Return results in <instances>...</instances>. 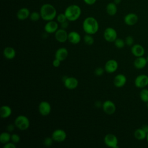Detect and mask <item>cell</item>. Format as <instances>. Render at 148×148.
<instances>
[{
  "mask_svg": "<svg viewBox=\"0 0 148 148\" xmlns=\"http://www.w3.org/2000/svg\"><path fill=\"white\" fill-rule=\"evenodd\" d=\"M41 18L45 21L53 20L57 16V10L55 7L50 3H45L40 8Z\"/></svg>",
  "mask_w": 148,
  "mask_h": 148,
  "instance_id": "1",
  "label": "cell"
},
{
  "mask_svg": "<svg viewBox=\"0 0 148 148\" xmlns=\"http://www.w3.org/2000/svg\"><path fill=\"white\" fill-rule=\"evenodd\" d=\"M83 29L87 34L94 35L99 29L98 22L93 17H87L83 22Z\"/></svg>",
  "mask_w": 148,
  "mask_h": 148,
  "instance_id": "2",
  "label": "cell"
},
{
  "mask_svg": "<svg viewBox=\"0 0 148 148\" xmlns=\"http://www.w3.org/2000/svg\"><path fill=\"white\" fill-rule=\"evenodd\" d=\"M64 13L68 21H75L80 17L82 10L77 5H71L65 9Z\"/></svg>",
  "mask_w": 148,
  "mask_h": 148,
  "instance_id": "3",
  "label": "cell"
},
{
  "mask_svg": "<svg viewBox=\"0 0 148 148\" xmlns=\"http://www.w3.org/2000/svg\"><path fill=\"white\" fill-rule=\"evenodd\" d=\"M29 120L28 118L24 115L18 116L14 120L15 126L21 131L27 130L29 127Z\"/></svg>",
  "mask_w": 148,
  "mask_h": 148,
  "instance_id": "4",
  "label": "cell"
},
{
  "mask_svg": "<svg viewBox=\"0 0 148 148\" xmlns=\"http://www.w3.org/2000/svg\"><path fill=\"white\" fill-rule=\"evenodd\" d=\"M105 144L109 147L117 148L118 146V139L117 138L112 134H108L104 137Z\"/></svg>",
  "mask_w": 148,
  "mask_h": 148,
  "instance_id": "5",
  "label": "cell"
},
{
  "mask_svg": "<svg viewBox=\"0 0 148 148\" xmlns=\"http://www.w3.org/2000/svg\"><path fill=\"white\" fill-rule=\"evenodd\" d=\"M103 37L107 42H114L117 38V34L113 28L108 27L103 32Z\"/></svg>",
  "mask_w": 148,
  "mask_h": 148,
  "instance_id": "6",
  "label": "cell"
},
{
  "mask_svg": "<svg viewBox=\"0 0 148 148\" xmlns=\"http://www.w3.org/2000/svg\"><path fill=\"white\" fill-rule=\"evenodd\" d=\"M135 86L139 88H143L148 85V76L141 74L136 77L134 80Z\"/></svg>",
  "mask_w": 148,
  "mask_h": 148,
  "instance_id": "7",
  "label": "cell"
},
{
  "mask_svg": "<svg viewBox=\"0 0 148 148\" xmlns=\"http://www.w3.org/2000/svg\"><path fill=\"white\" fill-rule=\"evenodd\" d=\"M102 109L105 113L107 114H113L116 110L115 104L110 100H106L102 103Z\"/></svg>",
  "mask_w": 148,
  "mask_h": 148,
  "instance_id": "8",
  "label": "cell"
},
{
  "mask_svg": "<svg viewBox=\"0 0 148 148\" xmlns=\"http://www.w3.org/2000/svg\"><path fill=\"white\" fill-rule=\"evenodd\" d=\"M51 138L54 141L57 142H61L65 140L66 138V134L65 131L62 129H57L53 132Z\"/></svg>",
  "mask_w": 148,
  "mask_h": 148,
  "instance_id": "9",
  "label": "cell"
},
{
  "mask_svg": "<svg viewBox=\"0 0 148 148\" xmlns=\"http://www.w3.org/2000/svg\"><path fill=\"white\" fill-rule=\"evenodd\" d=\"M38 109L40 114L42 116H46L50 114L51 110V108L50 104L48 102L42 101L40 102L39 105Z\"/></svg>",
  "mask_w": 148,
  "mask_h": 148,
  "instance_id": "10",
  "label": "cell"
},
{
  "mask_svg": "<svg viewBox=\"0 0 148 148\" xmlns=\"http://www.w3.org/2000/svg\"><path fill=\"white\" fill-rule=\"evenodd\" d=\"M64 86L69 90L75 89L79 84L77 79L74 77H66L64 80Z\"/></svg>",
  "mask_w": 148,
  "mask_h": 148,
  "instance_id": "11",
  "label": "cell"
},
{
  "mask_svg": "<svg viewBox=\"0 0 148 148\" xmlns=\"http://www.w3.org/2000/svg\"><path fill=\"white\" fill-rule=\"evenodd\" d=\"M118 62L116 60L112 59L108 60L106 62L104 69L106 72L111 73L116 72L118 68Z\"/></svg>",
  "mask_w": 148,
  "mask_h": 148,
  "instance_id": "12",
  "label": "cell"
},
{
  "mask_svg": "<svg viewBox=\"0 0 148 148\" xmlns=\"http://www.w3.org/2000/svg\"><path fill=\"white\" fill-rule=\"evenodd\" d=\"M58 29V24L56 21L54 20L47 21L44 27L45 31L47 34L55 33Z\"/></svg>",
  "mask_w": 148,
  "mask_h": 148,
  "instance_id": "13",
  "label": "cell"
},
{
  "mask_svg": "<svg viewBox=\"0 0 148 148\" xmlns=\"http://www.w3.org/2000/svg\"><path fill=\"white\" fill-rule=\"evenodd\" d=\"M138 21V16L134 13H130L126 14L124 18V21L127 25L132 26L137 23Z\"/></svg>",
  "mask_w": 148,
  "mask_h": 148,
  "instance_id": "14",
  "label": "cell"
},
{
  "mask_svg": "<svg viewBox=\"0 0 148 148\" xmlns=\"http://www.w3.org/2000/svg\"><path fill=\"white\" fill-rule=\"evenodd\" d=\"M68 34L65 29H58L55 32V38L58 42L60 43H64L68 40Z\"/></svg>",
  "mask_w": 148,
  "mask_h": 148,
  "instance_id": "15",
  "label": "cell"
},
{
  "mask_svg": "<svg viewBox=\"0 0 148 148\" xmlns=\"http://www.w3.org/2000/svg\"><path fill=\"white\" fill-rule=\"evenodd\" d=\"M131 51L132 54L136 57H142L143 56L145 53L144 47L139 44L133 45L131 47Z\"/></svg>",
  "mask_w": 148,
  "mask_h": 148,
  "instance_id": "16",
  "label": "cell"
},
{
  "mask_svg": "<svg viewBox=\"0 0 148 148\" xmlns=\"http://www.w3.org/2000/svg\"><path fill=\"white\" fill-rule=\"evenodd\" d=\"M126 82H127L126 76L124 75L121 73L116 75L113 80V84L117 88H120L123 87L125 84Z\"/></svg>",
  "mask_w": 148,
  "mask_h": 148,
  "instance_id": "17",
  "label": "cell"
},
{
  "mask_svg": "<svg viewBox=\"0 0 148 148\" xmlns=\"http://www.w3.org/2000/svg\"><path fill=\"white\" fill-rule=\"evenodd\" d=\"M68 55V51L65 47H61L57 49L55 53V58L60 61L65 60Z\"/></svg>",
  "mask_w": 148,
  "mask_h": 148,
  "instance_id": "18",
  "label": "cell"
},
{
  "mask_svg": "<svg viewBox=\"0 0 148 148\" xmlns=\"http://www.w3.org/2000/svg\"><path fill=\"white\" fill-rule=\"evenodd\" d=\"M68 40L74 45L79 43L81 40L80 34L76 31H71L68 35Z\"/></svg>",
  "mask_w": 148,
  "mask_h": 148,
  "instance_id": "19",
  "label": "cell"
},
{
  "mask_svg": "<svg viewBox=\"0 0 148 148\" xmlns=\"http://www.w3.org/2000/svg\"><path fill=\"white\" fill-rule=\"evenodd\" d=\"M30 12L29 9L27 8H20L17 12L16 16L17 18L20 20H26L28 17H29Z\"/></svg>",
  "mask_w": 148,
  "mask_h": 148,
  "instance_id": "20",
  "label": "cell"
},
{
  "mask_svg": "<svg viewBox=\"0 0 148 148\" xmlns=\"http://www.w3.org/2000/svg\"><path fill=\"white\" fill-rule=\"evenodd\" d=\"M147 64L146 58L142 57H136L134 61V66L138 69H141L144 68Z\"/></svg>",
  "mask_w": 148,
  "mask_h": 148,
  "instance_id": "21",
  "label": "cell"
},
{
  "mask_svg": "<svg viewBox=\"0 0 148 148\" xmlns=\"http://www.w3.org/2000/svg\"><path fill=\"white\" fill-rule=\"evenodd\" d=\"M12 109L9 106L3 105L0 108V116L2 119H6L12 114Z\"/></svg>",
  "mask_w": 148,
  "mask_h": 148,
  "instance_id": "22",
  "label": "cell"
},
{
  "mask_svg": "<svg viewBox=\"0 0 148 148\" xmlns=\"http://www.w3.org/2000/svg\"><path fill=\"white\" fill-rule=\"evenodd\" d=\"M3 54L6 59L12 60L16 56V51L12 47H6L3 51Z\"/></svg>",
  "mask_w": 148,
  "mask_h": 148,
  "instance_id": "23",
  "label": "cell"
},
{
  "mask_svg": "<svg viewBox=\"0 0 148 148\" xmlns=\"http://www.w3.org/2000/svg\"><path fill=\"white\" fill-rule=\"evenodd\" d=\"M106 10L109 16H112L115 15L117 12V5L114 2H110L108 3L106 7Z\"/></svg>",
  "mask_w": 148,
  "mask_h": 148,
  "instance_id": "24",
  "label": "cell"
},
{
  "mask_svg": "<svg viewBox=\"0 0 148 148\" xmlns=\"http://www.w3.org/2000/svg\"><path fill=\"white\" fill-rule=\"evenodd\" d=\"M134 135L135 139H136L137 140H142L146 138L147 133L145 131H144L141 128H140L136 129L135 131Z\"/></svg>",
  "mask_w": 148,
  "mask_h": 148,
  "instance_id": "25",
  "label": "cell"
},
{
  "mask_svg": "<svg viewBox=\"0 0 148 148\" xmlns=\"http://www.w3.org/2000/svg\"><path fill=\"white\" fill-rule=\"evenodd\" d=\"M11 140V135L8 132H3L0 135V142L2 144H5Z\"/></svg>",
  "mask_w": 148,
  "mask_h": 148,
  "instance_id": "26",
  "label": "cell"
},
{
  "mask_svg": "<svg viewBox=\"0 0 148 148\" xmlns=\"http://www.w3.org/2000/svg\"><path fill=\"white\" fill-rule=\"evenodd\" d=\"M139 97L140 99L145 103L148 102V89L143 88H142L139 93Z\"/></svg>",
  "mask_w": 148,
  "mask_h": 148,
  "instance_id": "27",
  "label": "cell"
},
{
  "mask_svg": "<svg viewBox=\"0 0 148 148\" xmlns=\"http://www.w3.org/2000/svg\"><path fill=\"white\" fill-rule=\"evenodd\" d=\"M115 46L118 49H122L124 47L125 43V40L121 38H117L114 42Z\"/></svg>",
  "mask_w": 148,
  "mask_h": 148,
  "instance_id": "28",
  "label": "cell"
},
{
  "mask_svg": "<svg viewBox=\"0 0 148 148\" xmlns=\"http://www.w3.org/2000/svg\"><path fill=\"white\" fill-rule=\"evenodd\" d=\"M40 17H41V16H40V12L39 13V12H37L35 11L31 13L30 15H29V18L32 21H37L40 19Z\"/></svg>",
  "mask_w": 148,
  "mask_h": 148,
  "instance_id": "29",
  "label": "cell"
},
{
  "mask_svg": "<svg viewBox=\"0 0 148 148\" xmlns=\"http://www.w3.org/2000/svg\"><path fill=\"white\" fill-rule=\"evenodd\" d=\"M91 35H92L86 34V35L84 36V42L87 45H91L94 43V39Z\"/></svg>",
  "mask_w": 148,
  "mask_h": 148,
  "instance_id": "30",
  "label": "cell"
},
{
  "mask_svg": "<svg viewBox=\"0 0 148 148\" xmlns=\"http://www.w3.org/2000/svg\"><path fill=\"white\" fill-rule=\"evenodd\" d=\"M68 20L66 18V17L65 14V13H60L59 14H58L57 16V21L59 23H62L65 21Z\"/></svg>",
  "mask_w": 148,
  "mask_h": 148,
  "instance_id": "31",
  "label": "cell"
},
{
  "mask_svg": "<svg viewBox=\"0 0 148 148\" xmlns=\"http://www.w3.org/2000/svg\"><path fill=\"white\" fill-rule=\"evenodd\" d=\"M125 43L128 46H132L134 42V39L132 36H127L125 39Z\"/></svg>",
  "mask_w": 148,
  "mask_h": 148,
  "instance_id": "32",
  "label": "cell"
},
{
  "mask_svg": "<svg viewBox=\"0 0 148 148\" xmlns=\"http://www.w3.org/2000/svg\"><path fill=\"white\" fill-rule=\"evenodd\" d=\"M53 139L51 137H46L43 141V144L45 146L49 147L51 145H52L53 142Z\"/></svg>",
  "mask_w": 148,
  "mask_h": 148,
  "instance_id": "33",
  "label": "cell"
},
{
  "mask_svg": "<svg viewBox=\"0 0 148 148\" xmlns=\"http://www.w3.org/2000/svg\"><path fill=\"white\" fill-rule=\"evenodd\" d=\"M20 140V137L16 134H13L11 135V140L14 143H17L19 142Z\"/></svg>",
  "mask_w": 148,
  "mask_h": 148,
  "instance_id": "34",
  "label": "cell"
},
{
  "mask_svg": "<svg viewBox=\"0 0 148 148\" xmlns=\"http://www.w3.org/2000/svg\"><path fill=\"white\" fill-rule=\"evenodd\" d=\"M104 71H105V69H103L101 67H98L97 68L95 71H94V73L96 76H101L104 73Z\"/></svg>",
  "mask_w": 148,
  "mask_h": 148,
  "instance_id": "35",
  "label": "cell"
},
{
  "mask_svg": "<svg viewBox=\"0 0 148 148\" xmlns=\"http://www.w3.org/2000/svg\"><path fill=\"white\" fill-rule=\"evenodd\" d=\"M16 146L15 145V143H11V142H8L5 144H4L3 148H16Z\"/></svg>",
  "mask_w": 148,
  "mask_h": 148,
  "instance_id": "36",
  "label": "cell"
},
{
  "mask_svg": "<svg viewBox=\"0 0 148 148\" xmlns=\"http://www.w3.org/2000/svg\"><path fill=\"white\" fill-rule=\"evenodd\" d=\"M60 62H61V61L59 60H58V59L55 58V59L53 61V65L54 67L57 68V67H58L60 66Z\"/></svg>",
  "mask_w": 148,
  "mask_h": 148,
  "instance_id": "37",
  "label": "cell"
},
{
  "mask_svg": "<svg viewBox=\"0 0 148 148\" xmlns=\"http://www.w3.org/2000/svg\"><path fill=\"white\" fill-rule=\"evenodd\" d=\"M69 25V23H68V20H66L62 23H61V28L62 29H66L68 28Z\"/></svg>",
  "mask_w": 148,
  "mask_h": 148,
  "instance_id": "38",
  "label": "cell"
},
{
  "mask_svg": "<svg viewBox=\"0 0 148 148\" xmlns=\"http://www.w3.org/2000/svg\"><path fill=\"white\" fill-rule=\"evenodd\" d=\"M83 1L85 2V3H86L87 5H94L97 1V0H83Z\"/></svg>",
  "mask_w": 148,
  "mask_h": 148,
  "instance_id": "39",
  "label": "cell"
},
{
  "mask_svg": "<svg viewBox=\"0 0 148 148\" xmlns=\"http://www.w3.org/2000/svg\"><path fill=\"white\" fill-rule=\"evenodd\" d=\"M14 125L13 124H10L7 126V131L8 132H12L14 130Z\"/></svg>",
  "mask_w": 148,
  "mask_h": 148,
  "instance_id": "40",
  "label": "cell"
},
{
  "mask_svg": "<svg viewBox=\"0 0 148 148\" xmlns=\"http://www.w3.org/2000/svg\"><path fill=\"white\" fill-rule=\"evenodd\" d=\"M144 131H145L147 134L148 133V125L147 124H143L140 127Z\"/></svg>",
  "mask_w": 148,
  "mask_h": 148,
  "instance_id": "41",
  "label": "cell"
},
{
  "mask_svg": "<svg viewBox=\"0 0 148 148\" xmlns=\"http://www.w3.org/2000/svg\"><path fill=\"white\" fill-rule=\"evenodd\" d=\"M95 106L96 107H97V108H100L101 106H102V104H101V103L100 101H96Z\"/></svg>",
  "mask_w": 148,
  "mask_h": 148,
  "instance_id": "42",
  "label": "cell"
},
{
  "mask_svg": "<svg viewBox=\"0 0 148 148\" xmlns=\"http://www.w3.org/2000/svg\"><path fill=\"white\" fill-rule=\"evenodd\" d=\"M121 0H114L113 2L115 3L116 5H117V4H119L121 2Z\"/></svg>",
  "mask_w": 148,
  "mask_h": 148,
  "instance_id": "43",
  "label": "cell"
},
{
  "mask_svg": "<svg viewBox=\"0 0 148 148\" xmlns=\"http://www.w3.org/2000/svg\"><path fill=\"white\" fill-rule=\"evenodd\" d=\"M146 140H147V143H148V133L147 134V136H146Z\"/></svg>",
  "mask_w": 148,
  "mask_h": 148,
  "instance_id": "44",
  "label": "cell"
},
{
  "mask_svg": "<svg viewBox=\"0 0 148 148\" xmlns=\"http://www.w3.org/2000/svg\"><path fill=\"white\" fill-rule=\"evenodd\" d=\"M146 58V60H147V63H148V56H147V57Z\"/></svg>",
  "mask_w": 148,
  "mask_h": 148,
  "instance_id": "45",
  "label": "cell"
},
{
  "mask_svg": "<svg viewBox=\"0 0 148 148\" xmlns=\"http://www.w3.org/2000/svg\"><path fill=\"white\" fill-rule=\"evenodd\" d=\"M147 109H148V102L147 103Z\"/></svg>",
  "mask_w": 148,
  "mask_h": 148,
  "instance_id": "46",
  "label": "cell"
}]
</instances>
